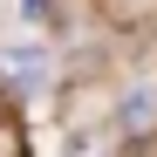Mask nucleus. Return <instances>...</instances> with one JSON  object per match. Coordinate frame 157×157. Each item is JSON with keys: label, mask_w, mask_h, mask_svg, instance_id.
<instances>
[{"label": "nucleus", "mask_w": 157, "mask_h": 157, "mask_svg": "<svg viewBox=\"0 0 157 157\" xmlns=\"http://www.w3.org/2000/svg\"><path fill=\"white\" fill-rule=\"evenodd\" d=\"M150 116H157V102H150L144 89H137V96H130V102H123V130H144Z\"/></svg>", "instance_id": "f03ea898"}, {"label": "nucleus", "mask_w": 157, "mask_h": 157, "mask_svg": "<svg viewBox=\"0 0 157 157\" xmlns=\"http://www.w3.org/2000/svg\"><path fill=\"white\" fill-rule=\"evenodd\" d=\"M0 75H7V82H21V89L48 82V48H0Z\"/></svg>", "instance_id": "f257e3e1"}]
</instances>
